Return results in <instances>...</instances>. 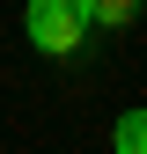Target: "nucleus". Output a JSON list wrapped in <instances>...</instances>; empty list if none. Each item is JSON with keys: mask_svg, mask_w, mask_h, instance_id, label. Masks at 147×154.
I'll return each instance as SVG.
<instances>
[{"mask_svg": "<svg viewBox=\"0 0 147 154\" xmlns=\"http://www.w3.org/2000/svg\"><path fill=\"white\" fill-rule=\"evenodd\" d=\"M30 44L37 51H52V59H66V51H81V37H88V0H30Z\"/></svg>", "mask_w": 147, "mask_h": 154, "instance_id": "nucleus-1", "label": "nucleus"}, {"mask_svg": "<svg viewBox=\"0 0 147 154\" xmlns=\"http://www.w3.org/2000/svg\"><path fill=\"white\" fill-rule=\"evenodd\" d=\"M140 8H147V0H88V15H96V22H133Z\"/></svg>", "mask_w": 147, "mask_h": 154, "instance_id": "nucleus-3", "label": "nucleus"}, {"mask_svg": "<svg viewBox=\"0 0 147 154\" xmlns=\"http://www.w3.org/2000/svg\"><path fill=\"white\" fill-rule=\"evenodd\" d=\"M118 154H147V110H125L118 118Z\"/></svg>", "mask_w": 147, "mask_h": 154, "instance_id": "nucleus-2", "label": "nucleus"}]
</instances>
